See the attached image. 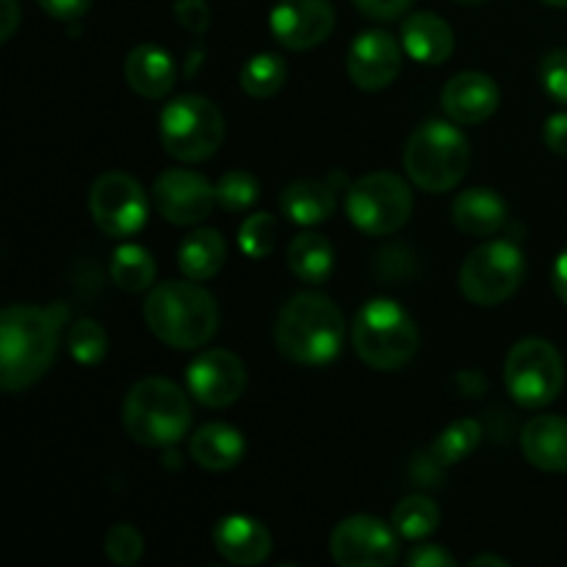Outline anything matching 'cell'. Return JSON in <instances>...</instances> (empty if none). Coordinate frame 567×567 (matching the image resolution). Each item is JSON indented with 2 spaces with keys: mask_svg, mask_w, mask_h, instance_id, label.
Returning <instances> with one entry per match:
<instances>
[{
  "mask_svg": "<svg viewBox=\"0 0 567 567\" xmlns=\"http://www.w3.org/2000/svg\"><path fill=\"white\" fill-rule=\"evenodd\" d=\"M288 66L277 53H258L241 66V89L255 100H266L286 86Z\"/></svg>",
  "mask_w": 567,
  "mask_h": 567,
  "instance_id": "obj_29",
  "label": "cell"
},
{
  "mask_svg": "<svg viewBox=\"0 0 567 567\" xmlns=\"http://www.w3.org/2000/svg\"><path fill=\"white\" fill-rule=\"evenodd\" d=\"M330 554L341 567H388L399 559V532L374 515H352L332 529Z\"/></svg>",
  "mask_w": 567,
  "mask_h": 567,
  "instance_id": "obj_12",
  "label": "cell"
},
{
  "mask_svg": "<svg viewBox=\"0 0 567 567\" xmlns=\"http://www.w3.org/2000/svg\"><path fill=\"white\" fill-rule=\"evenodd\" d=\"M443 111L457 125H480L498 109V86L485 72H460L443 86Z\"/></svg>",
  "mask_w": 567,
  "mask_h": 567,
  "instance_id": "obj_17",
  "label": "cell"
},
{
  "mask_svg": "<svg viewBox=\"0 0 567 567\" xmlns=\"http://www.w3.org/2000/svg\"><path fill=\"white\" fill-rule=\"evenodd\" d=\"M192 452L194 463L203 465L208 471H227L233 465L241 463L247 443L244 435L230 424H205L192 435Z\"/></svg>",
  "mask_w": 567,
  "mask_h": 567,
  "instance_id": "obj_23",
  "label": "cell"
},
{
  "mask_svg": "<svg viewBox=\"0 0 567 567\" xmlns=\"http://www.w3.org/2000/svg\"><path fill=\"white\" fill-rule=\"evenodd\" d=\"M155 210L172 225H199L214 214L216 186L192 169H166L155 177L153 186Z\"/></svg>",
  "mask_w": 567,
  "mask_h": 567,
  "instance_id": "obj_13",
  "label": "cell"
},
{
  "mask_svg": "<svg viewBox=\"0 0 567 567\" xmlns=\"http://www.w3.org/2000/svg\"><path fill=\"white\" fill-rule=\"evenodd\" d=\"M89 214L105 236H136L150 214L147 194L125 172H105L89 192Z\"/></svg>",
  "mask_w": 567,
  "mask_h": 567,
  "instance_id": "obj_11",
  "label": "cell"
},
{
  "mask_svg": "<svg viewBox=\"0 0 567 567\" xmlns=\"http://www.w3.org/2000/svg\"><path fill=\"white\" fill-rule=\"evenodd\" d=\"M507 391L520 408L543 410L559 396L565 382V363L557 347L543 338H524L515 343L504 363Z\"/></svg>",
  "mask_w": 567,
  "mask_h": 567,
  "instance_id": "obj_8",
  "label": "cell"
},
{
  "mask_svg": "<svg viewBox=\"0 0 567 567\" xmlns=\"http://www.w3.org/2000/svg\"><path fill=\"white\" fill-rule=\"evenodd\" d=\"M122 421L142 446H172L192 426V404L175 382L147 377L127 391Z\"/></svg>",
  "mask_w": 567,
  "mask_h": 567,
  "instance_id": "obj_5",
  "label": "cell"
},
{
  "mask_svg": "<svg viewBox=\"0 0 567 567\" xmlns=\"http://www.w3.org/2000/svg\"><path fill=\"white\" fill-rule=\"evenodd\" d=\"M457 3H482V0H457Z\"/></svg>",
  "mask_w": 567,
  "mask_h": 567,
  "instance_id": "obj_45",
  "label": "cell"
},
{
  "mask_svg": "<svg viewBox=\"0 0 567 567\" xmlns=\"http://www.w3.org/2000/svg\"><path fill=\"white\" fill-rule=\"evenodd\" d=\"M277 244V221L269 214H252L244 219L241 230H238V247L247 258L260 260L271 255Z\"/></svg>",
  "mask_w": 567,
  "mask_h": 567,
  "instance_id": "obj_33",
  "label": "cell"
},
{
  "mask_svg": "<svg viewBox=\"0 0 567 567\" xmlns=\"http://www.w3.org/2000/svg\"><path fill=\"white\" fill-rule=\"evenodd\" d=\"M391 524L402 540L421 543L437 529V524H441V509H437V504L430 496H408L404 502L396 504V509L391 515Z\"/></svg>",
  "mask_w": 567,
  "mask_h": 567,
  "instance_id": "obj_28",
  "label": "cell"
},
{
  "mask_svg": "<svg viewBox=\"0 0 567 567\" xmlns=\"http://www.w3.org/2000/svg\"><path fill=\"white\" fill-rule=\"evenodd\" d=\"M44 9V14H50L53 20H78L89 11L92 0H37Z\"/></svg>",
  "mask_w": 567,
  "mask_h": 567,
  "instance_id": "obj_39",
  "label": "cell"
},
{
  "mask_svg": "<svg viewBox=\"0 0 567 567\" xmlns=\"http://www.w3.org/2000/svg\"><path fill=\"white\" fill-rule=\"evenodd\" d=\"M474 567H482V565H496V567H509L507 559H498V557H476L474 563H471Z\"/></svg>",
  "mask_w": 567,
  "mask_h": 567,
  "instance_id": "obj_43",
  "label": "cell"
},
{
  "mask_svg": "<svg viewBox=\"0 0 567 567\" xmlns=\"http://www.w3.org/2000/svg\"><path fill=\"white\" fill-rule=\"evenodd\" d=\"M280 208L297 225H321L336 210V186L327 181H297L282 192Z\"/></svg>",
  "mask_w": 567,
  "mask_h": 567,
  "instance_id": "obj_24",
  "label": "cell"
},
{
  "mask_svg": "<svg viewBox=\"0 0 567 567\" xmlns=\"http://www.w3.org/2000/svg\"><path fill=\"white\" fill-rule=\"evenodd\" d=\"M540 81L548 97L567 105V50H551L543 59Z\"/></svg>",
  "mask_w": 567,
  "mask_h": 567,
  "instance_id": "obj_35",
  "label": "cell"
},
{
  "mask_svg": "<svg viewBox=\"0 0 567 567\" xmlns=\"http://www.w3.org/2000/svg\"><path fill=\"white\" fill-rule=\"evenodd\" d=\"M225 238L210 227H199V230L188 233L177 247V266L188 280L203 282L210 280L225 266Z\"/></svg>",
  "mask_w": 567,
  "mask_h": 567,
  "instance_id": "obj_25",
  "label": "cell"
},
{
  "mask_svg": "<svg viewBox=\"0 0 567 567\" xmlns=\"http://www.w3.org/2000/svg\"><path fill=\"white\" fill-rule=\"evenodd\" d=\"M468 164V138L449 122H426L404 147V169L410 181L430 194L452 192L465 177Z\"/></svg>",
  "mask_w": 567,
  "mask_h": 567,
  "instance_id": "obj_6",
  "label": "cell"
},
{
  "mask_svg": "<svg viewBox=\"0 0 567 567\" xmlns=\"http://www.w3.org/2000/svg\"><path fill=\"white\" fill-rule=\"evenodd\" d=\"M260 197V186L249 172L233 169L227 175H221V181L216 183V199L225 210L230 214H244V210L252 208Z\"/></svg>",
  "mask_w": 567,
  "mask_h": 567,
  "instance_id": "obj_32",
  "label": "cell"
},
{
  "mask_svg": "<svg viewBox=\"0 0 567 567\" xmlns=\"http://www.w3.org/2000/svg\"><path fill=\"white\" fill-rule=\"evenodd\" d=\"M520 449L535 468L567 474V419L535 415L520 432Z\"/></svg>",
  "mask_w": 567,
  "mask_h": 567,
  "instance_id": "obj_20",
  "label": "cell"
},
{
  "mask_svg": "<svg viewBox=\"0 0 567 567\" xmlns=\"http://www.w3.org/2000/svg\"><path fill=\"white\" fill-rule=\"evenodd\" d=\"M225 142V116L199 94L172 100L161 114V144L172 158L183 164L205 161Z\"/></svg>",
  "mask_w": 567,
  "mask_h": 567,
  "instance_id": "obj_7",
  "label": "cell"
},
{
  "mask_svg": "<svg viewBox=\"0 0 567 567\" xmlns=\"http://www.w3.org/2000/svg\"><path fill=\"white\" fill-rule=\"evenodd\" d=\"M354 6L374 20H396L413 6V0H354Z\"/></svg>",
  "mask_w": 567,
  "mask_h": 567,
  "instance_id": "obj_38",
  "label": "cell"
},
{
  "mask_svg": "<svg viewBox=\"0 0 567 567\" xmlns=\"http://www.w3.org/2000/svg\"><path fill=\"white\" fill-rule=\"evenodd\" d=\"M186 385L203 408H227L247 391V369L227 349H208L188 365Z\"/></svg>",
  "mask_w": 567,
  "mask_h": 567,
  "instance_id": "obj_14",
  "label": "cell"
},
{
  "mask_svg": "<svg viewBox=\"0 0 567 567\" xmlns=\"http://www.w3.org/2000/svg\"><path fill=\"white\" fill-rule=\"evenodd\" d=\"M66 347H70V354L81 365H97L109 352V338H105V330L97 321L81 319L66 332Z\"/></svg>",
  "mask_w": 567,
  "mask_h": 567,
  "instance_id": "obj_31",
  "label": "cell"
},
{
  "mask_svg": "<svg viewBox=\"0 0 567 567\" xmlns=\"http://www.w3.org/2000/svg\"><path fill=\"white\" fill-rule=\"evenodd\" d=\"M352 343L369 369L399 371L419 354V327L393 299H371L354 316Z\"/></svg>",
  "mask_w": 567,
  "mask_h": 567,
  "instance_id": "obj_4",
  "label": "cell"
},
{
  "mask_svg": "<svg viewBox=\"0 0 567 567\" xmlns=\"http://www.w3.org/2000/svg\"><path fill=\"white\" fill-rule=\"evenodd\" d=\"M142 554H144V537L136 526L131 524L111 526L109 535H105V557H109L111 563L131 567L142 559Z\"/></svg>",
  "mask_w": 567,
  "mask_h": 567,
  "instance_id": "obj_34",
  "label": "cell"
},
{
  "mask_svg": "<svg viewBox=\"0 0 567 567\" xmlns=\"http://www.w3.org/2000/svg\"><path fill=\"white\" fill-rule=\"evenodd\" d=\"M410 567H454L457 559L441 546H432V543H424V546H415L408 557Z\"/></svg>",
  "mask_w": 567,
  "mask_h": 567,
  "instance_id": "obj_37",
  "label": "cell"
},
{
  "mask_svg": "<svg viewBox=\"0 0 567 567\" xmlns=\"http://www.w3.org/2000/svg\"><path fill=\"white\" fill-rule=\"evenodd\" d=\"M347 321L338 305L324 293H297L280 310L275 324L277 349L299 365L332 363L341 354Z\"/></svg>",
  "mask_w": 567,
  "mask_h": 567,
  "instance_id": "obj_2",
  "label": "cell"
},
{
  "mask_svg": "<svg viewBox=\"0 0 567 567\" xmlns=\"http://www.w3.org/2000/svg\"><path fill=\"white\" fill-rule=\"evenodd\" d=\"M288 269L310 286H321L330 280L332 269H336V249H332L330 238H324L321 233H299L288 244Z\"/></svg>",
  "mask_w": 567,
  "mask_h": 567,
  "instance_id": "obj_26",
  "label": "cell"
},
{
  "mask_svg": "<svg viewBox=\"0 0 567 567\" xmlns=\"http://www.w3.org/2000/svg\"><path fill=\"white\" fill-rule=\"evenodd\" d=\"M64 305H11L0 316V385L17 393L31 388L53 365Z\"/></svg>",
  "mask_w": 567,
  "mask_h": 567,
  "instance_id": "obj_1",
  "label": "cell"
},
{
  "mask_svg": "<svg viewBox=\"0 0 567 567\" xmlns=\"http://www.w3.org/2000/svg\"><path fill=\"white\" fill-rule=\"evenodd\" d=\"M347 214L365 236H391L413 214V192L393 172H371L349 188Z\"/></svg>",
  "mask_w": 567,
  "mask_h": 567,
  "instance_id": "obj_9",
  "label": "cell"
},
{
  "mask_svg": "<svg viewBox=\"0 0 567 567\" xmlns=\"http://www.w3.org/2000/svg\"><path fill=\"white\" fill-rule=\"evenodd\" d=\"M543 3L554 6V9H565V6H567V0H543Z\"/></svg>",
  "mask_w": 567,
  "mask_h": 567,
  "instance_id": "obj_44",
  "label": "cell"
},
{
  "mask_svg": "<svg viewBox=\"0 0 567 567\" xmlns=\"http://www.w3.org/2000/svg\"><path fill=\"white\" fill-rule=\"evenodd\" d=\"M402 48L419 64L437 66L452 59L454 53V33L443 17L432 11H419L408 17L402 25Z\"/></svg>",
  "mask_w": 567,
  "mask_h": 567,
  "instance_id": "obj_19",
  "label": "cell"
},
{
  "mask_svg": "<svg viewBox=\"0 0 567 567\" xmlns=\"http://www.w3.org/2000/svg\"><path fill=\"white\" fill-rule=\"evenodd\" d=\"M125 81L142 97L161 100L175 89V61L158 44H138L125 61Z\"/></svg>",
  "mask_w": 567,
  "mask_h": 567,
  "instance_id": "obj_21",
  "label": "cell"
},
{
  "mask_svg": "<svg viewBox=\"0 0 567 567\" xmlns=\"http://www.w3.org/2000/svg\"><path fill=\"white\" fill-rule=\"evenodd\" d=\"M144 321L166 347L197 349L216 336L219 308L197 280H169L150 291Z\"/></svg>",
  "mask_w": 567,
  "mask_h": 567,
  "instance_id": "obj_3",
  "label": "cell"
},
{
  "mask_svg": "<svg viewBox=\"0 0 567 567\" xmlns=\"http://www.w3.org/2000/svg\"><path fill=\"white\" fill-rule=\"evenodd\" d=\"M546 144L551 153L567 155V114H554L546 122Z\"/></svg>",
  "mask_w": 567,
  "mask_h": 567,
  "instance_id": "obj_40",
  "label": "cell"
},
{
  "mask_svg": "<svg viewBox=\"0 0 567 567\" xmlns=\"http://www.w3.org/2000/svg\"><path fill=\"white\" fill-rule=\"evenodd\" d=\"M269 28L288 50H308L324 42L336 28V9L330 0H280L271 9Z\"/></svg>",
  "mask_w": 567,
  "mask_h": 567,
  "instance_id": "obj_15",
  "label": "cell"
},
{
  "mask_svg": "<svg viewBox=\"0 0 567 567\" xmlns=\"http://www.w3.org/2000/svg\"><path fill=\"white\" fill-rule=\"evenodd\" d=\"M111 280L127 293L147 291L155 282V260L138 244H122L111 258Z\"/></svg>",
  "mask_w": 567,
  "mask_h": 567,
  "instance_id": "obj_27",
  "label": "cell"
},
{
  "mask_svg": "<svg viewBox=\"0 0 567 567\" xmlns=\"http://www.w3.org/2000/svg\"><path fill=\"white\" fill-rule=\"evenodd\" d=\"M480 441H482L480 421L460 419L441 432V437H437L435 446H432V454H435V460L441 465H454L460 463V460L468 457V454L480 446Z\"/></svg>",
  "mask_w": 567,
  "mask_h": 567,
  "instance_id": "obj_30",
  "label": "cell"
},
{
  "mask_svg": "<svg viewBox=\"0 0 567 567\" xmlns=\"http://www.w3.org/2000/svg\"><path fill=\"white\" fill-rule=\"evenodd\" d=\"M214 546L227 563L260 565L271 554V535L260 520L247 515H227L216 524Z\"/></svg>",
  "mask_w": 567,
  "mask_h": 567,
  "instance_id": "obj_18",
  "label": "cell"
},
{
  "mask_svg": "<svg viewBox=\"0 0 567 567\" xmlns=\"http://www.w3.org/2000/svg\"><path fill=\"white\" fill-rule=\"evenodd\" d=\"M554 291L567 305V249L559 255L557 264H554Z\"/></svg>",
  "mask_w": 567,
  "mask_h": 567,
  "instance_id": "obj_42",
  "label": "cell"
},
{
  "mask_svg": "<svg viewBox=\"0 0 567 567\" xmlns=\"http://www.w3.org/2000/svg\"><path fill=\"white\" fill-rule=\"evenodd\" d=\"M347 70L354 86L380 92L402 72V48L388 31H363L349 44Z\"/></svg>",
  "mask_w": 567,
  "mask_h": 567,
  "instance_id": "obj_16",
  "label": "cell"
},
{
  "mask_svg": "<svg viewBox=\"0 0 567 567\" xmlns=\"http://www.w3.org/2000/svg\"><path fill=\"white\" fill-rule=\"evenodd\" d=\"M526 275L524 255L509 241H487L460 266V291L474 305H502L520 288Z\"/></svg>",
  "mask_w": 567,
  "mask_h": 567,
  "instance_id": "obj_10",
  "label": "cell"
},
{
  "mask_svg": "<svg viewBox=\"0 0 567 567\" xmlns=\"http://www.w3.org/2000/svg\"><path fill=\"white\" fill-rule=\"evenodd\" d=\"M20 3L17 0H0V42H9L20 25Z\"/></svg>",
  "mask_w": 567,
  "mask_h": 567,
  "instance_id": "obj_41",
  "label": "cell"
},
{
  "mask_svg": "<svg viewBox=\"0 0 567 567\" xmlns=\"http://www.w3.org/2000/svg\"><path fill=\"white\" fill-rule=\"evenodd\" d=\"M454 225L476 238L496 236L509 219V208L493 188H468L452 205Z\"/></svg>",
  "mask_w": 567,
  "mask_h": 567,
  "instance_id": "obj_22",
  "label": "cell"
},
{
  "mask_svg": "<svg viewBox=\"0 0 567 567\" xmlns=\"http://www.w3.org/2000/svg\"><path fill=\"white\" fill-rule=\"evenodd\" d=\"M175 17L194 37L205 33L210 25V9L205 0H175Z\"/></svg>",
  "mask_w": 567,
  "mask_h": 567,
  "instance_id": "obj_36",
  "label": "cell"
}]
</instances>
